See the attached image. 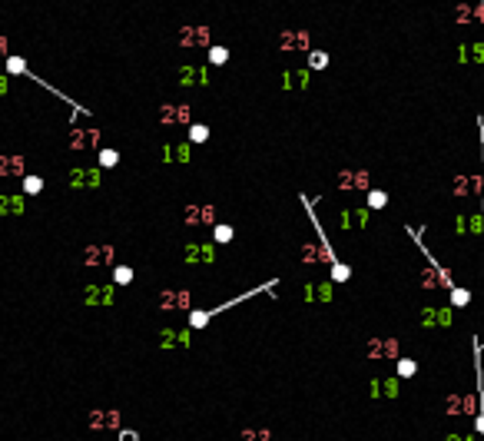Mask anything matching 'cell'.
<instances>
[{
  "instance_id": "6da1fadb",
  "label": "cell",
  "mask_w": 484,
  "mask_h": 441,
  "mask_svg": "<svg viewBox=\"0 0 484 441\" xmlns=\"http://www.w3.org/2000/svg\"><path fill=\"white\" fill-rule=\"evenodd\" d=\"M269 285H259V289H252V292H245V296H236V299H229V302H222V305H216V309H206V312H193L189 315V328H202L213 315H219V312H226V309H233V305H239V302H245V299H252V296H259V292H265Z\"/></svg>"
},
{
  "instance_id": "7a4b0ae2",
  "label": "cell",
  "mask_w": 484,
  "mask_h": 441,
  "mask_svg": "<svg viewBox=\"0 0 484 441\" xmlns=\"http://www.w3.org/2000/svg\"><path fill=\"white\" fill-rule=\"evenodd\" d=\"M87 302L90 305L113 302V285H90V289H87Z\"/></svg>"
},
{
  "instance_id": "4fadbf2b",
  "label": "cell",
  "mask_w": 484,
  "mask_h": 441,
  "mask_svg": "<svg viewBox=\"0 0 484 441\" xmlns=\"http://www.w3.org/2000/svg\"><path fill=\"white\" fill-rule=\"evenodd\" d=\"M130 279H133V269H130V265H116V269H113V282H116V285H126Z\"/></svg>"
},
{
  "instance_id": "8992f818",
  "label": "cell",
  "mask_w": 484,
  "mask_h": 441,
  "mask_svg": "<svg viewBox=\"0 0 484 441\" xmlns=\"http://www.w3.org/2000/svg\"><path fill=\"white\" fill-rule=\"evenodd\" d=\"M0 213H24V199H20V196L0 199Z\"/></svg>"
},
{
  "instance_id": "7c38bea8",
  "label": "cell",
  "mask_w": 484,
  "mask_h": 441,
  "mask_svg": "<svg viewBox=\"0 0 484 441\" xmlns=\"http://www.w3.org/2000/svg\"><path fill=\"white\" fill-rule=\"evenodd\" d=\"M206 136H209V126H189V143H206Z\"/></svg>"
},
{
  "instance_id": "d6986e66",
  "label": "cell",
  "mask_w": 484,
  "mask_h": 441,
  "mask_svg": "<svg viewBox=\"0 0 484 441\" xmlns=\"http://www.w3.org/2000/svg\"><path fill=\"white\" fill-rule=\"evenodd\" d=\"M120 441H139L136 431H120Z\"/></svg>"
},
{
  "instance_id": "5b68a950",
  "label": "cell",
  "mask_w": 484,
  "mask_h": 441,
  "mask_svg": "<svg viewBox=\"0 0 484 441\" xmlns=\"http://www.w3.org/2000/svg\"><path fill=\"white\" fill-rule=\"evenodd\" d=\"M398 388H402V385H398L395 378H385L382 385H371V391H375V395H385V398H395Z\"/></svg>"
},
{
  "instance_id": "9c48e42d",
  "label": "cell",
  "mask_w": 484,
  "mask_h": 441,
  "mask_svg": "<svg viewBox=\"0 0 484 441\" xmlns=\"http://www.w3.org/2000/svg\"><path fill=\"white\" fill-rule=\"evenodd\" d=\"M418 372V362H411V359H398V378H411Z\"/></svg>"
},
{
  "instance_id": "277c9868",
  "label": "cell",
  "mask_w": 484,
  "mask_h": 441,
  "mask_svg": "<svg viewBox=\"0 0 484 441\" xmlns=\"http://www.w3.org/2000/svg\"><path fill=\"white\" fill-rule=\"evenodd\" d=\"M186 259L189 262H213L216 259V246H193L186 252Z\"/></svg>"
},
{
  "instance_id": "9a60e30c",
  "label": "cell",
  "mask_w": 484,
  "mask_h": 441,
  "mask_svg": "<svg viewBox=\"0 0 484 441\" xmlns=\"http://www.w3.org/2000/svg\"><path fill=\"white\" fill-rule=\"evenodd\" d=\"M166 159H189V143H182V146H173V150H166Z\"/></svg>"
},
{
  "instance_id": "3957f363",
  "label": "cell",
  "mask_w": 484,
  "mask_h": 441,
  "mask_svg": "<svg viewBox=\"0 0 484 441\" xmlns=\"http://www.w3.org/2000/svg\"><path fill=\"white\" fill-rule=\"evenodd\" d=\"M70 186H100V170H73L70 173Z\"/></svg>"
},
{
  "instance_id": "5bb4252c",
  "label": "cell",
  "mask_w": 484,
  "mask_h": 441,
  "mask_svg": "<svg viewBox=\"0 0 484 441\" xmlns=\"http://www.w3.org/2000/svg\"><path fill=\"white\" fill-rule=\"evenodd\" d=\"M179 342H189V332H163V345H179Z\"/></svg>"
},
{
  "instance_id": "2e32d148",
  "label": "cell",
  "mask_w": 484,
  "mask_h": 441,
  "mask_svg": "<svg viewBox=\"0 0 484 441\" xmlns=\"http://www.w3.org/2000/svg\"><path fill=\"white\" fill-rule=\"evenodd\" d=\"M213 239L216 242H229V239H233V226H216L213 229Z\"/></svg>"
},
{
  "instance_id": "ffe728a7",
  "label": "cell",
  "mask_w": 484,
  "mask_h": 441,
  "mask_svg": "<svg viewBox=\"0 0 484 441\" xmlns=\"http://www.w3.org/2000/svg\"><path fill=\"white\" fill-rule=\"evenodd\" d=\"M481 17H484V0H481Z\"/></svg>"
},
{
  "instance_id": "e0dca14e",
  "label": "cell",
  "mask_w": 484,
  "mask_h": 441,
  "mask_svg": "<svg viewBox=\"0 0 484 441\" xmlns=\"http://www.w3.org/2000/svg\"><path fill=\"white\" fill-rule=\"evenodd\" d=\"M116 163H120V153L116 150H103L100 153V166H116Z\"/></svg>"
},
{
  "instance_id": "52a82bcc",
  "label": "cell",
  "mask_w": 484,
  "mask_h": 441,
  "mask_svg": "<svg viewBox=\"0 0 484 441\" xmlns=\"http://www.w3.org/2000/svg\"><path fill=\"white\" fill-rule=\"evenodd\" d=\"M388 206V196L382 193V189H371L368 193V209H385Z\"/></svg>"
},
{
  "instance_id": "ba28073f",
  "label": "cell",
  "mask_w": 484,
  "mask_h": 441,
  "mask_svg": "<svg viewBox=\"0 0 484 441\" xmlns=\"http://www.w3.org/2000/svg\"><path fill=\"white\" fill-rule=\"evenodd\" d=\"M226 60H229V50H226V47H209V63H213V67H222Z\"/></svg>"
},
{
  "instance_id": "8fae6325",
  "label": "cell",
  "mask_w": 484,
  "mask_h": 441,
  "mask_svg": "<svg viewBox=\"0 0 484 441\" xmlns=\"http://www.w3.org/2000/svg\"><path fill=\"white\" fill-rule=\"evenodd\" d=\"M308 67H312V70H325L328 67V53L312 50V53H308Z\"/></svg>"
},
{
  "instance_id": "ac0fdd59",
  "label": "cell",
  "mask_w": 484,
  "mask_h": 441,
  "mask_svg": "<svg viewBox=\"0 0 484 441\" xmlns=\"http://www.w3.org/2000/svg\"><path fill=\"white\" fill-rule=\"evenodd\" d=\"M24 189H27L30 196L40 193V189H44V179H40V176H27V179H24Z\"/></svg>"
},
{
  "instance_id": "30bf717a",
  "label": "cell",
  "mask_w": 484,
  "mask_h": 441,
  "mask_svg": "<svg viewBox=\"0 0 484 441\" xmlns=\"http://www.w3.org/2000/svg\"><path fill=\"white\" fill-rule=\"evenodd\" d=\"M468 299H471V292H468V289H451V305H454V309H465Z\"/></svg>"
}]
</instances>
